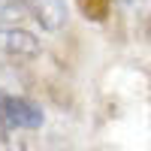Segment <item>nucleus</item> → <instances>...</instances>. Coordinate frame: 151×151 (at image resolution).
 I'll use <instances>...</instances> for the list:
<instances>
[{"instance_id":"obj_4","label":"nucleus","mask_w":151,"mask_h":151,"mask_svg":"<svg viewBox=\"0 0 151 151\" xmlns=\"http://www.w3.org/2000/svg\"><path fill=\"white\" fill-rule=\"evenodd\" d=\"M109 6H112V0H79V9L88 21H103L109 15Z\"/></svg>"},{"instance_id":"obj_1","label":"nucleus","mask_w":151,"mask_h":151,"mask_svg":"<svg viewBox=\"0 0 151 151\" xmlns=\"http://www.w3.org/2000/svg\"><path fill=\"white\" fill-rule=\"evenodd\" d=\"M42 124V109L18 94H0V127L6 130H33Z\"/></svg>"},{"instance_id":"obj_3","label":"nucleus","mask_w":151,"mask_h":151,"mask_svg":"<svg viewBox=\"0 0 151 151\" xmlns=\"http://www.w3.org/2000/svg\"><path fill=\"white\" fill-rule=\"evenodd\" d=\"M27 15H33L45 30H58L67 21V6L60 0H27Z\"/></svg>"},{"instance_id":"obj_5","label":"nucleus","mask_w":151,"mask_h":151,"mask_svg":"<svg viewBox=\"0 0 151 151\" xmlns=\"http://www.w3.org/2000/svg\"><path fill=\"white\" fill-rule=\"evenodd\" d=\"M0 151H27V145H24V139L18 136V130L0 127Z\"/></svg>"},{"instance_id":"obj_6","label":"nucleus","mask_w":151,"mask_h":151,"mask_svg":"<svg viewBox=\"0 0 151 151\" xmlns=\"http://www.w3.org/2000/svg\"><path fill=\"white\" fill-rule=\"evenodd\" d=\"M148 36H151V18H148Z\"/></svg>"},{"instance_id":"obj_2","label":"nucleus","mask_w":151,"mask_h":151,"mask_svg":"<svg viewBox=\"0 0 151 151\" xmlns=\"http://www.w3.org/2000/svg\"><path fill=\"white\" fill-rule=\"evenodd\" d=\"M40 40L21 27H0V58H36Z\"/></svg>"}]
</instances>
